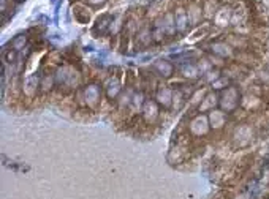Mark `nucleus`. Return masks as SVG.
I'll return each mask as SVG.
<instances>
[{
	"label": "nucleus",
	"mask_w": 269,
	"mask_h": 199,
	"mask_svg": "<svg viewBox=\"0 0 269 199\" xmlns=\"http://www.w3.org/2000/svg\"><path fill=\"white\" fill-rule=\"evenodd\" d=\"M241 90L236 85H230L227 88H223L222 92H219V109H222L223 113L231 114L236 113L241 106Z\"/></svg>",
	"instance_id": "nucleus-1"
},
{
	"label": "nucleus",
	"mask_w": 269,
	"mask_h": 199,
	"mask_svg": "<svg viewBox=\"0 0 269 199\" xmlns=\"http://www.w3.org/2000/svg\"><path fill=\"white\" fill-rule=\"evenodd\" d=\"M255 139V130L252 125H247V124H242V125H238L234 128V133H233V142L236 147H247L250 146Z\"/></svg>",
	"instance_id": "nucleus-2"
},
{
	"label": "nucleus",
	"mask_w": 269,
	"mask_h": 199,
	"mask_svg": "<svg viewBox=\"0 0 269 199\" xmlns=\"http://www.w3.org/2000/svg\"><path fill=\"white\" fill-rule=\"evenodd\" d=\"M54 77H56V85L60 87V88L63 87L65 90L73 88L78 82L76 71H74L73 68H70V66H60V68L57 70V73L54 74Z\"/></svg>",
	"instance_id": "nucleus-3"
},
{
	"label": "nucleus",
	"mask_w": 269,
	"mask_h": 199,
	"mask_svg": "<svg viewBox=\"0 0 269 199\" xmlns=\"http://www.w3.org/2000/svg\"><path fill=\"white\" fill-rule=\"evenodd\" d=\"M209 51L212 55H215V57H219L222 60H234V49L230 46V44L225 41V40H215L209 44Z\"/></svg>",
	"instance_id": "nucleus-4"
},
{
	"label": "nucleus",
	"mask_w": 269,
	"mask_h": 199,
	"mask_svg": "<svg viewBox=\"0 0 269 199\" xmlns=\"http://www.w3.org/2000/svg\"><path fill=\"white\" fill-rule=\"evenodd\" d=\"M233 8L230 5H222L220 8H217V11L214 13V26L217 27H225L231 24L233 21Z\"/></svg>",
	"instance_id": "nucleus-5"
},
{
	"label": "nucleus",
	"mask_w": 269,
	"mask_h": 199,
	"mask_svg": "<svg viewBox=\"0 0 269 199\" xmlns=\"http://www.w3.org/2000/svg\"><path fill=\"white\" fill-rule=\"evenodd\" d=\"M84 99H85V105L95 108L97 105L100 103V96H102V87L97 85V84H91V85H85L84 88Z\"/></svg>",
	"instance_id": "nucleus-6"
},
{
	"label": "nucleus",
	"mask_w": 269,
	"mask_h": 199,
	"mask_svg": "<svg viewBox=\"0 0 269 199\" xmlns=\"http://www.w3.org/2000/svg\"><path fill=\"white\" fill-rule=\"evenodd\" d=\"M187 16H189V21H190V24L192 26H197L198 22L201 21L203 18V11H204V7L197 2V0H189V5H187Z\"/></svg>",
	"instance_id": "nucleus-7"
},
{
	"label": "nucleus",
	"mask_w": 269,
	"mask_h": 199,
	"mask_svg": "<svg viewBox=\"0 0 269 199\" xmlns=\"http://www.w3.org/2000/svg\"><path fill=\"white\" fill-rule=\"evenodd\" d=\"M174 13V21H176V30L177 33H186L190 29V21L187 16V10L184 7H177V10L173 11Z\"/></svg>",
	"instance_id": "nucleus-8"
},
{
	"label": "nucleus",
	"mask_w": 269,
	"mask_h": 199,
	"mask_svg": "<svg viewBox=\"0 0 269 199\" xmlns=\"http://www.w3.org/2000/svg\"><path fill=\"white\" fill-rule=\"evenodd\" d=\"M113 21H114L113 15H102L99 19H97V24L94 27V33H95V35H100V37L106 35V33L110 32V29H111Z\"/></svg>",
	"instance_id": "nucleus-9"
},
{
	"label": "nucleus",
	"mask_w": 269,
	"mask_h": 199,
	"mask_svg": "<svg viewBox=\"0 0 269 199\" xmlns=\"http://www.w3.org/2000/svg\"><path fill=\"white\" fill-rule=\"evenodd\" d=\"M152 71L161 77H169L174 74V65L168 60L160 59V60H155V63L152 65Z\"/></svg>",
	"instance_id": "nucleus-10"
},
{
	"label": "nucleus",
	"mask_w": 269,
	"mask_h": 199,
	"mask_svg": "<svg viewBox=\"0 0 269 199\" xmlns=\"http://www.w3.org/2000/svg\"><path fill=\"white\" fill-rule=\"evenodd\" d=\"M173 95H174V90H171L169 87H160L155 93V102L160 106L169 108L173 105Z\"/></svg>",
	"instance_id": "nucleus-11"
},
{
	"label": "nucleus",
	"mask_w": 269,
	"mask_h": 199,
	"mask_svg": "<svg viewBox=\"0 0 269 199\" xmlns=\"http://www.w3.org/2000/svg\"><path fill=\"white\" fill-rule=\"evenodd\" d=\"M122 92V84H121V77L119 76H114L110 77V81H108L106 87H105V93L110 99H116L119 96V93Z\"/></svg>",
	"instance_id": "nucleus-12"
},
{
	"label": "nucleus",
	"mask_w": 269,
	"mask_h": 199,
	"mask_svg": "<svg viewBox=\"0 0 269 199\" xmlns=\"http://www.w3.org/2000/svg\"><path fill=\"white\" fill-rule=\"evenodd\" d=\"M209 119V125L214 130H220L223 125H227V113H223L222 109H214L208 116Z\"/></svg>",
	"instance_id": "nucleus-13"
},
{
	"label": "nucleus",
	"mask_w": 269,
	"mask_h": 199,
	"mask_svg": "<svg viewBox=\"0 0 269 199\" xmlns=\"http://www.w3.org/2000/svg\"><path fill=\"white\" fill-rule=\"evenodd\" d=\"M215 106H219V93H208L204 95L200 103V113H211Z\"/></svg>",
	"instance_id": "nucleus-14"
},
{
	"label": "nucleus",
	"mask_w": 269,
	"mask_h": 199,
	"mask_svg": "<svg viewBox=\"0 0 269 199\" xmlns=\"http://www.w3.org/2000/svg\"><path fill=\"white\" fill-rule=\"evenodd\" d=\"M150 30H152V38H154L155 43H161V41L165 40V37H168L166 35V30H165L163 19H161V18H158V19L154 21V24L150 26Z\"/></svg>",
	"instance_id": "nucleus-15"
},
{
	"label": "nucleus",
	"mask_w": 269,
	"mask_h": 199,
	"mask_svg": "<svg viewBox=\"0 0 269 199\" xmlns=\"http://www.w3.org/2000/svg\"><path fill=\"white\" fill-rule=\"evenodd\" d=\"M157 102H146L143 105V117L146 119V122H150V119H157L158 117V108H157Z\"/></svg>",
	"instance_id": "nucleus-16"
},
{
	"label": "nucleus",
	"mask_w": 269,
	"mask_h": 199,
	"mask_svg": "<svg viewBox=\"0 0 269 199\" xmlns=\"http://www.w3.org/2000/svg\"><path fill=\"white\" fill-rule=\"evenodd\" d=\"M136 40L139 41V44H141V46H147V44L152 43L154 38H152V30H150V27L139 29V32L136 33Z\"/></svg>",
	"instance_id": "nucleus-17"
},
{
	"label": "nucleus",
	"mask_w": 269,
	"mask_h": 199,
	"mask_svg": "<svg viewBox=\"0 0 269 199\" xmlns=\"http://www.w3.org/2000/svg\"><path fill=\"white\" fill-rule=\"evenodd\" d=\"M74 18H76V21L81 22V24H87L89 19H91V13L85 7L78 5L76 8H74Z\"/></svg>",
	"instance_id": "nucleus-18"
},
{
	"label": "nucleus",
	"mask_w": 269,
	"mask_h": 199,
	"mask_svg": "<svg viewBox=\"0 0 269 199\" xmlns=\"http://www.w3.org/2000/svg\"><path fill=\"white\" fill-rule=\"evenodd\" d=\"M26 44H27V35H26V33H19V35H16L12 41H10V46H12V49L18 51V52L21 49H24Z\"/></svg>",
	"instance_id": "nucleus-19"
},
{
	"label": "nucleus",
	"mask_w": 269,
	"mask_h": 199,
	"mask_svg": "<svg viewBox=\"0 0 269 199\" xmlns=\"http://www.w3.org/2000/svg\"><path fill=\"white\" fill-rule=\"evenodd\" d=\"M56 84V77H54L52 74H43L40 77V87H41V90L43 92H49L51 90V87Z\"/></svg>",
	"instance_id": "nucleus-20"
},
{
	"label": "nucleus",
	"mask_w": 269,
	"mask_h": 199,
	"mask_svg": "<svg viewBox=\"0 0 269 199\" xmlns=\"http://www.w3.org/2000/svg\"><path fill=\"white\" fill-rule=\"evenodd\" d=\"M4 59H5L4 62H7V63H15L18 59V51L10 49L8 52H4Z\"/></svg>",
	"instance_id": "nucleus-21"
},
{
	"label": "nucleus",
	"mask_w": 269,
	"mask_h": 199,
	"mask_svg": "<svg viewBox=\"0 0 269 199\" xmlns=\"http://www.w3.org/2000/svg\"><path fill=\"white\" fill-rule=\"evenodd\" d=\"M106 2H108V0H87V4L92 5V7H99V5H103Z\"/></svg>",
	"instance_id": "nucleus-22"
},
{
	"label": "nucleus",
	"mask_w": 269,
	"mask_h": 199,
	"mask_svg": "<svg viewBox=\"0 0 269 199\" xmlns=\"http://www.w3.org/2000/svg\"><path fill=\"white\" fill-rule=\"evenodd\" d=\"M16 4H23V2H26V0H15Z\"/></svg>",
	"instance_id": "nucleus-23"
}]
</instances>
